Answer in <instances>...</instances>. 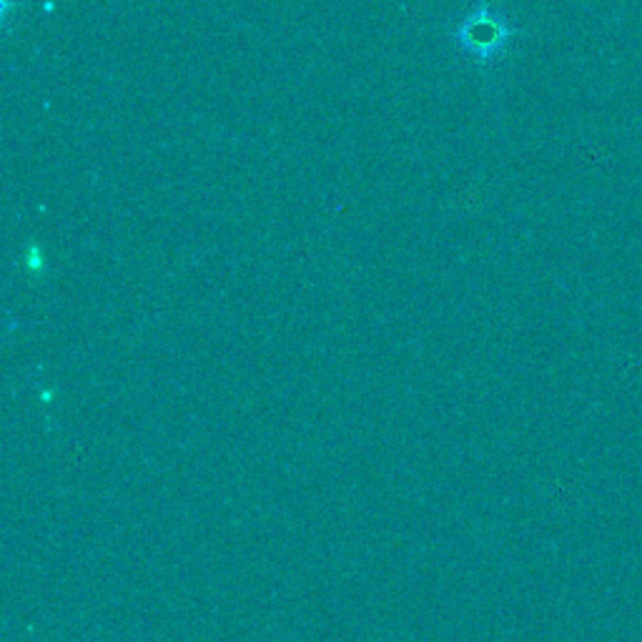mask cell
I'll list each match as a JSON object with an SVG mask.
<instances>
[{"label": "cell", "mask_w": 642, "mask_h": 642, "mask_svg": "<svg viewBox=\"0 0 642 642\" xmlns=\"http://www.w3.org/2000/svg\"><path fill=\"white\" fill-rule=\"evenodd\" d=\"M464 46L477 53H490L487 48H495L500 41V31L490 18H469L462 31Z\"/></svg>", "instance_id": "6da1fadb"}]
</instances>
